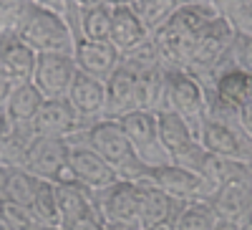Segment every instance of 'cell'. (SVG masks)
<instances>
[{"label":"cell","mask_w":252,"mask_h":230,"mask_svg":"<svg viewBox=\"0 0 252 230\" xmlns=\"http://www.w3.org/2000/svg\"><path fill=\"white\" fill-rule=\"evenodd\" d=\"M215 15H220V8L215 3H182L174 15L152 36L159 48L161 64L166 69H184L197 38Z\"/></svg>","instance_id":"cell-1"},{"label":"cell","mask_w":252,"mask_h":230,"mask_svg":"<svg viewBox=\"0 0 252 230\" xmlns=\"http://www.w3.org/2000/svg\"><path fill=\"white\" fill-rule=\"evenodd\" d=\"M68 142H81L91 147L124 180H141L149 170V164L136 154L134 144L129 142V137H126V132L121 129L116 119L101 116L91 121L86 129H81L76 137H71Z\"/></svg>","instance_id":"cell-2"},{"label":"cell","mask_w":252,"mask_h":230,"mask_svg":"<svg viewBox=\"0 0 252 230\" xmlns=\"http://www.w3.org/2000/svg\"><path fill=\"white\" fill-rule=\"evenodd\" d=\"M35 53H73L76 38L71 33V26L61 13L28 3L26 13L20 15L18 26L13 28Z\"/></svg>","instance_id":"cell-3"},{"label":"cell","mask_w":252,"mask_h":230,"mask_svg":"<svg viewBox=\"0 0 252 230\" xmlns=\"http://www.w3.org/2000/svg\"><path fill=\"white\" fill-rule=\"evenodd\" d=\"M232 38H235V26L229 23V18L224 13L215 15L204 26L202 36L197 38L194 51H192V56H189L184 71L197 76L199 81H207L217 71V66L222 64V58H224L229 43H232Z\"/></svg>","instance_id":"cell-4"},{"label":"cell","mask_w":252,"mask_h":230,"mask_svg":"<svg viewBox=\"0 0 252 230\" xmlns=\"http://www.w3.org/2000/svg\"><path fill=\"white\" fill-rule=\"evenodd\" d=\"M164 109H172L179 116H184L194 129L207 114V96L204 83L184 69H166L164 78Z\"/></svg>","instance_id":"cell-5"},{"label":"cell","mask_w":252,"mask_h":230,"mask_svg":"<svg viewBox=\"0 0 252 230\" xmlns=\"http://www.w3.org/2000/svg\"><path fill=\"white\" fill-rule=\"evenodd\" d=\"M199 144L222 159L232 162H252V142L242 134L237 119H217V116H204L199 129H197Z\"/></svg>","instance_id":"cell-6"},{"label":"cell","mask_w":252,"mask_h":230,"mask_svg":"<svg viewBox=\"0 0 252 230\" xmlns=\"http://www.w3.org/2000/svg\"><path fill=\"white\" fill-rule=\"evenodd\" d=\"M144 180L154 182L166 195H172L177 200H184V202H189V200H209L215 195V187L209 185L199 172L187 170V167L174 164V162L149 167Z\"/></svg>","instance_id":"cell-7"},{"label":"cell","mask_w":252,"mask_h":230,"mask_svg":"<svg viewBox=\"0 0 252 230\" xmlns=\"http://www.w3.org/2000/svg\"><path fill=\"white\" fill-rule=\"evenodd\" d=\"M23 170H28L31 175L40 180H51V182L73 180L68 170V142L58 139V137L35 134L28 147Z\"/></svg>","instance_id":"cell-8"},{"label":"cell","mask_w":252,"mask_h":230,"mask_svg":"<svg viewBox=\"0 0 252 230\" xmlns=\"http://www.w3.org/2000/svg\"><path fill=\"white\" fill-rule=\"evenodd\" d=\"M96 210L103 218V223H139V207H141V192L136 180H124L101 187L94 192Z\"/></svg>","instance_id":"cell-9"},{"label":"cell","mask_w":252,"mask_h":230,"mask_svg":"<svg viewBox=\"0 0 252 230\" xmlns=\"http://www.w3.org/2000/svg\"><path fill=\"white\" fill-rule=\"evenodd\" d=\"M121 124V129L126 132L129 142L134 144L136 154L149 164V167H157V164H166L169 162V154L161 147V139H159V127H157V112H144V109H136V112H129L124 114L121 119H116Z\"/></svg>","instance_id":"cell-10"},{"label":"cell","mask_w":252,"mask_h":230,"mask_svg":"<svg viewBox=\"0 0 252 230\" xmlns=\"http://www.w3.org/2000/svg\"><path fill=\"white\" fill-rule=\"evenodd\" d=\"M209 205H212L217 220H227L235 225H245L247 220H252V187L247 172L242 170L227 177L209 197Z\"/></svg>","instance_id":"cell-11"},{"label":"cell","mask_w":252,"mask_h":230,"mask_svg":"<svg viewBox=\"0 0 252 230\" xmlns=\"http://www.w3.org/2000/svg\"><path fill=\"white\" fill-rule=\"evenodd\" d=\"M91 121H86L76 109L73 104L61 96V99H46L43 107L38 109V114L33 116L31 127L35 134H43V137H58V139H71L76 137L81 129H86Z\"/></svg>","instance_id":"cell-12"},{"label":"cell","mask_w":252,"mask_h":230,"mask_svg":"<svg viewBox=\"0 0 252 230\" xmlns=\"http://www.w3.org/2000/svg\"><path fill=\"white\" fill-rule=\"evenodd\" d=\"M76 71L78 66L73 53H38L31 81L46 99H61L68 94Z\"/></svg>","instance_id":"cell-13"},{"label":"cell","mask_w":252,"mask_h":230,"mask_svg":"<svg viewBox=\"0 0 252 230\" xmlns=\"http://www.w3.org/2000/svg\"><path fill=\"white\" fill-rule=\"evenodd\" d=\"M68 170H71V177L76 182L86 185L94 192L119 180V175L91 147H86V144H81V142H68Z\"/></svg>","instance_id":"cell-14"},{"label":"cell","mask_w":252,"mask_h":230,"mask_svg":"<svg viewBox=\"0 0 252 230\" xmlns=\"http://www.w3.org/2000/svg\"><path fill=\"white\" fill-rule=\"evenodd\" d=\"M106 83V107L103 116L106 119H121L124 114L136 112V66L126 58L119 61V66L111 71Z\"/></svg>","instance_id":"cell-15"},{"label":"cell","mask_w":252,"mask_h":230,"mask_svg":"<svg viewBox=\"0 0 252 230\" xmlns=\"http://www.w3.org/2000/svg\"><path fill=\"white\" fill-rule=\"evenodd\" d=\"M56 185V202H58V218H61V230H68L76 225L81 218L96 213V200L94 190L76 180H61Z\"/></svg>","instance_id":"cell-16"},{"label":"cell","mask_w":252,"mask_h":230,"mask_svg":"<svg viewBox=\"0 0 252 230\" xmlns=\"http://www.w3.org/2000/svg\"><path fill=\"white\" fill-rule=\"evenodd\" d=\"M66 99L86 121H96L103 116V107H106V83L91 74L76 71Z\"/></svg>","instance_id":"cell-17"},{"label":"cell","mask_w":252,"mask_h":230,"mask_svg":"<svg viewBox=\"0 0 252 230\" xmlns=\"http://www.w3.org/2000/svg\"><path fill=\"white\" fill-rule=\"evenodd\" d=\"M73 58H76L78 71L106 81L111 76V71L119 66L121 53L109 43V40H86V38H81L73 46Z\"/></svg>","instance_id":"cell-18"},{"label":"cell","mask_w":252,"mask_h":230,"mask_svg":"<svg viewBox=\"0 0 252 230\" xmlns=\"http://www.w3.org/2000/svg\"><path fill=\"white\" fill-rule=\"evenodd\" d=\"M35 58H38V53L15 31L0 33V69H3L15 83L33 78Z\"/></svg>","instance_id":"cell-19"},{"label":"cell","mask_w":252,"mask_h":230,"mask_svg":"<svg viewBox=\"0 0 252 230\" xmlns=\"http://www.w3.org/2000/svg\"><path fill=\"white\" fill-rule=\"evenodd\" d=\"M136 182H139V192H141V207H139V225H141V230L152 228L157 223H164V220H172L184 200H177L172 195H166L161 187H157L154 182L144 180V177L136 180Z\"/></svg>","instance_id":"cell-20"},{"label":"cell","mask_w":252,"mask_h":230,"mask_svg":"<svg viewBox=\"0 0 252 230\" xmlns=\"http://www.w3.org/2000/svg\"><path fill=\"white\" fill-rule=\"evenodd\" d=\"M144 38H149L146 28L141 26L139 15L129 3L124 5H111V28H109V43L119 51L126 53L131 51L136 43H141Z\"/></svg>","instance_id":"cell-21"},{"label":"cell","mask_w":252,"mask_h":230,"mask_svg":"<svg viewBox=\"0 0 252 230\" xmlns=\"http://www.w3.org/2000/svg\"><path fill=\"white\" fill-rule=\"evenodd\" d=\"M43 101H46V96L40 94V89L33 81H18L5 101L3 112L8 114V119L13 124H31L33 116L38 114V109L43 107Z\"/></svg>","instance_id":"cell-22"},{"label":"cell","mask_w":252,"mask_h":230,"mask_svg":"<svg viewBox=\"0 0 252 230\" xmlns=\"http://www.w3.org/2000/svg\"><path fill=\"white\" fill-rule=\"evenodd\" d=\"M33 137L35 132L31 124H13L10 132L0 139V167H5V170L23 167Z\"/></svg>","instance_id":"cell-23"},{"label":"cell","mask_w":252,"mask_h":230,"mask_svg":"<svg viewBox=\"0 0 252 230\" xmlns=\"http://www.w3.org/2000/svg\"><path fill=\"white\" fill-rule=\"evenodd\" d=\"M40 177L31 175L23 167H13V170H5L3 175V185H0V197L15 202V205H23L31 210V202L35 195V187H38Z\"/></svg>","instance_id":"cell-24"},{"label":"cell","mask_w":252,"mask_h":230,"mask_svg":"<svg viewBox=\"0 0 252 230\" xmlns=\"http://www.w3.org/2000/svg\"><path fill=\"white\" fill-rule=\"evenodd\" d=\"M111 28V5L109 3H96L89 8H81L78 13V40H109Z\"/></svg>","instance_id":"cell-25"},{"label":"cell","mask_w":252,"mask_h":230,"mask_svg":"<svg viewBox=\"0 0 252 230\" xmlns=\"http://www.w3.org/2000/svg\"><path fill=\"white\" fill-rule=\"evenodd\" d=\"M172 223H174V230H212L217 223V215L209 200H189L179 205Z\"/></svg>","instance_id":"cell-26"},{"label":"cell","mask_w":252,"mask_h":230,"mask_svg":"<svg viewBox=\"0 0 252 230\" xmlns=\"http://www.w3.org/2000/svg\"><path fill=\"white\" fill-rule=\"evenodd\" d=\"M182 3H187V0H131L129 5L139 15V20H141V26L146 28V33L154 36L166 23V20L174 15V10Z\"/></svg>","instance_id":"cell-27"},{"label":"cell","mask_w":252,"mask_h":230,"mask_svg":"<svg viewBox=\"0 0 252 230\" xmlns=\"http://www.w3.org/2000/svg\"><path fill=\"white\" fill-rule=\"evenodd\" d=\"M31 213L38 223L46 225H58L61 228V218H58V202H56V185L51 180H40L35 187V195L31 202Z\"/></svg>","instance_id":"cell-28"},{"label":"cell","mask_w":252,"mask_h":230,"mask_svg":"<svg viewBox=\"0 0 252 230\" xmlns=\"http://www.w3.org/2000/svg\"><path fill=\"white\" fill-rule=\"evenodd\" d=\"M222 69H240L247 76L252 74V36L235 31V38H232V43H229L222 64L217 66V71H222Z\"/></svg>","instance_id":"cell-29"},{"label":"cell","mask_w":252,"mask_h":230,"mask_svg":"<svg viewBox=\"0 0 252 230\" xmlns=\"http://www.w3.org/2000/svg\"><path fill=\"white\" fill-rule=\"evenodd\" d=\"M220 13H224L229 18V23L235 26V31H242V33L252 36V5L224 3V5H220Z\"/></svg>","instance_id":"cell-30"},{"label":"cell","mask_w":252,"mask_h":230,"mask_svg":"<svg viewBox=\"0 0 252 230\" xmlns=\"http://www.w3.org/2000/svg\"><path fill=\"white\" fill-rule=\"evenodd\" d=\"M0 213H3V218H5L15 230H33V225L38 223V220L33 218V213L28 210V207L15 205V202H8V200H3V207H0Z\"/></svg>","instance_id":"cell-31"},{"label":"cell","mask_w":252,"mask_h":230,"mask_svg":"<svg viewBox=\"0 0 252 230\" xmlns=\"http://www.w3.org/2000/svg\"><path fill=\"white\" fill-rule=\"evenodd\" d=\"M26 8H28V0H0V33L13 31L20 15L26 13Z\"/></svg>","instance_id":"cell-32"},{"label":"cell","mask_w":252,"mask_h":230,"mask_svg":"<svg viewBox=\"0 0 252 230\" xmlns=\"http://www.w3.org/2000/svg\"><path fill=\"white\" fill-rule=\"evenodd\" d=\"M68 230H106V223H103V218L98 215V210L96 213H91V215H86V218H81L76 225H71Z\"/></svg>","instance_id":"cell-33"},{"label":"cell","mask_w":252,"mask_h":230,"mask_svg":"<svg viewBox=\"0 0 252 230\" xmlns=\"http://www.w3.org/2000/svg\"><path fill=\"white\" fill-rule=\"evenodd\" d=\"M237 124H240L242 134L252 142V104H245V107L237 112Z\"/></svg>","instance_id":"cell-34"},{"label":"cell","mask_w":252,"mask_h":230,"mask_svg":"<svg viewBox=\"0 0 252 230\" xmlns=\"http://www.w3.org/2000/svg\"><path fill=\"white\" fill-rule=\"evenodd\" d=\"M13 86H15V81L0 69V109L5 107V101H8V96H10V91H13Z\"/></svg>","instance_id":"cell-35"},{"label":"cell","mask_w":252,"mask_h":230,"mask_svg":"<svg viewBox=\"0 0 252 230\" xmlns=\"http://www.w3.org/2000/svg\"><path fill=\"white\" fill-rule=\"evenodd\" d=\"M28 3H38V5H46V8H51V10H56V13H66V0H28Z\"/></svg>","instance_id":"cell-36"},{"label":"cell","mask_w":252,"mask_h":230,"mask_svg":"<svg viewBox=\"0 0 252 230\" xmlns=\"http://www.w3.org/2000/svg\"><path fill=\"white\" fill-rule=\"evenodd\" d=\"M106 230H141L139 223H106Z\"/></svg>","instance_id":"cell-37"},{"label":"cell","mask_w":252,"mask_h":230,"mask_svg":"<svg viewBox=\"0 0 252 230\" xmlns=\"http://www.w3.org/2000/svg\"><path fill=\"white\" fill-rule=\"evenodd\" d=\"M10 127H13V121L8 119V114H5L3 109H0V139H3V137L10 132Z\"/></svg>","instance_id":"cell-38"},{"label":"cell","mask_w":252,"mask_h":230,"mask_svg":"<svg viewBox=\"0 0 252 230\" xmlns=\"http://www.w3.org/2000/svg\"><path fill=\"white\" fill-rule=\"evenodd\" d=\"M212 230H240V225H235V223H227V220H217Z\"/></svg>","instance_id":"cell-39"},{"label":"cell","mask_w":252,"mask_h":230,"mask_svg":"<svg viewBox=\"0 0 252 230\" xmlns=\"http://www.w3.org/2000/svg\"><path fill=\"white\" fill-rule=\"evenodd\" d=\"M144 230H174V223L172 220H164V223H157L152 228H144Z\"/></svg>","instance_id":"cell-40"},{"label":"cell","mask_w":252,"mask_h":230,"mask_svg":"<svg viewBox=\"0 0 252 230\" xmlns=\"http://www.w3.org/2000/svg\"><path fill=\"white\" fill-rule=\"evenodd\" d=\"M212 3L220 8V5H224V3H242V5H252V0H212Z\"/></svg>","instance_id":"cell-41"},{"label":"cell","mask_w":252,"mask_h":230,"mask_svg":"<svg viewBox=\"0 0 252 230\" xmlns=\"http://www.w3.org/2000/svg\"><path fill=\"white\" fill-rule=\"evenodd\" d=\"M0 207H3V197H0ZM0 230H15V228H13V225L3 218V213H0Z\"/></svg>","instance_id":"cell-42"},{"label":"cell","mask_w":252,"mask_h":230,"mask_svg":"<svg viewBox=\"0 0 252 230\" xmlns=\"http://www.w3.org/2000/svg\"><path fill=\"white\" fill-rule=\"evenodd\" d=\"M33 230H61L58 225H46V223H35Z\"/></svg>","instance_id":"cell-43"},{"label":"cell","mask_w":252,"mask_h":230,"mask_svg":"<svg viewBox=\"0 0 252 230\" xmlns=\"http://www.w3.org/2000/svg\"><path fill=\"white\" fill-rule=\"evenodd\" d=\"M76 5H81V8H89V5H96V3H101V0H73Z\"/></svg>","instance_id":"cell-44"},{"label":"cell","mask_w":252,"mask_h":230,"mask_svg":"<svg viewBox=\"0 0 252 230\" xmlns=\"http://www.w3.org/2000/svg\"><path fill=\"white\" fill-rule=\"evenodd\" d=\"M245 172H247V180H250V187H252V162L245 164Z\"/></svg>","instance_id":"cell-45"},{"label":"cell","mask_w":252,"mask_h":230,"mask_svg":"<svg viewBox=\"0 0 252 230\" xmlns=\"http://www.w3.org/2000/svg\"><path fill=\"white\" fill-rule=\"evenodd\" d=\"M247 96H250V104H252V74L247 76Z\"/></svg>","instance_id":"cell-46"},{"label":"cell","mask_w":252,"mask_h":230,"mask_svg":"<svg viewBox=\"0 0 252 230\" xmlns=\"http://www.w3.org/2000/svg\"><path fill=\"white\" fill-rule=\"evenodd\" d=\"M240 230H252V220H247L245 225H240Z\"/></svg>","instance_id":"cell-47"},{"label":"cell","mask_w":252,"mask_h":230,"mask_svg":"<svg viewBox=\"0 0 252 230\" xmlns=\"http://www.w3.org/2000/svg\"><path fill=\"white\" fill-rule=\"evenodd\" d=\"M3 175H5V167H0V185H3Z\"/></svg>","instance_id":"cell-48"}]
</instances>
